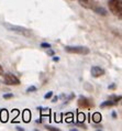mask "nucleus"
Segmentation results:
<instances>
[{
	"label": "nucleus",
	"instance_id": "f257e3e1",
	"mask_svg": "<svg viewBox=\"0 0 122 131\" xmlns=\"http://www.w3.org/2000/svg\"><path fill=\"white\" fill-rule=\"evenodd\" d=\"M3 27L7 28L9 31L13 32V33L23 35V36H28V38H29V36L32 35L31 30H29V29H27V28H23V27H20V25H14V24H10V23L3 22Z\"/></svg>",
	"mask_w": 122,
	"mask_h": 131
},
{
	"label": "nucleus",
	"instance_id": "f03ea898",
	"mask_svg": "<svg viewBox=\"0 0 122 131\" xmlns=\"http://www.w3.org/2000/svg\"><path fill=\"white\" fill-rule=\"evenodd\" d=\"M108 7L111 13H113L119 19L122 18V1L121 0H109Z\"/></svg>",
	"mask_w": 122,
	"mask_h": 131
},
{
	"label": "nucleus",
	"instance_id": "7ed1b4c3",
	"mask_svg": "<svg viewBox=\"0 0 122 131\" xmlns=\"http://www.w3.org/2000/svg\"><path fill=\"white\" fill-rule=\"evenodd\" d=\"M64 50L66 51L67 53L70 54H79V55H87V54L90 53V50H89L87 46H81V45H66Z\"/></svg>",
	"mask_w": 122,
	"mask_h": 131
},
{
	"label": "nucleus",
	"instance_id": "20e7f679",
	"mask_svg": "<svg viewBox=\"0 0 122 131\" xmlns=\"http://www.w3.org/2000/svg\"><path fill=\"white\" fill-rule=\"evenodd\" d=\"M77 105H78V107L81 108V109H91L95 106L94 101H92L90 98L85 97V96H80L79 98H78Z\"/></svg>",
	"mask_w": 122,
	"mask_h": 131
},
{
	"label": "nucleus",
	"instance_id": "39448f33",
	"mask_svg": "<svg viewBox=\"0 0 122 131\" xmlns=\"http://www.w3.org/2000/svg\"><path fill=\"white\" fill-rule=\"evenodd\" d=\"M3 75V82L5 84L9 86H18L20 85V79L17 77L16 75L11 74V73H6V74H2Z\"/></svg>",
	"mask_w": 122,
	"mask_h": 131
},
{
	"label": "nucleus",
	"instance_id": "423d86ee",
	"mask_svg": "<svg viewBox=\"0 0 122 131\" xmlns=\"http://www.w3.org/2000/svg\"><path fill=\"white\" fill-rule=\"evenodd\" d=\"M90 73H91V76L95 78H98V77H101V76L105 75V70L100 66H92L91 70H90Z\"/></svg>",
	"mask_w": 122,
	"mask_h": 131
},
{
	"label": "nucleus",
	"instance_id": "0eeeda50",
	"mask_svg": "<svg viewBox=\"0 0 122 131\" xmlns=\"http://www.w3.org/2000/svg\"><path fill=\"white\" fill-rule=\"evenodd\" d=\"M91 10H92L94 12H96L97 14H100V16H103V17L108 14V12H107V10H106L105 8H103L102 6H100L98 2H97L94 7H92V9H91Z\"/></svg>",
	"mask_w": 122,
	"mask_h": 131
},
{
	"label": "nucleus",
	"instance_id": "6e6552de",
	"mask_svg": "<svg viewBox=\"0 0 122 131\" xmlns=\"http://www.w3.org/2000/svg\"><path fill=\"white\" fill-rule=\"evenodd\" d=\"M116 105H118V103H116V101H113V100H111V99H108V100H106V101H103V103L100 104V108H102V109L110 108V107L116 106Z\"/></svg>",
	"mask_w": 122,
	"mask_h": 131
},
{
	"label": "nucleus",
	"instance_id": "1a4fd4ad",
	"mask_svg": "<svg viewBox=\"0 0 122 131\" xmlns=\"http://www.w3.org/2000/svg\"><path fill=\"white\" fill-rule=\"evenodd\" d=\"M78 2H79V5L81 7H84V8L88 9L89 8V5H90L91 0H78Z\"/></svg>",
	"mask_w": 122,
	"mask_h": 131
},
{
	"label": "nucleus",
	"instance_id": "9d476101",
	"mask_svg": "<svg viewBox=\"0 0 122 131\" xmlns=\"http://www.w3.org/2000/svg\"><path fill=\"white\" fill-rule=\"evenodd\" d=\"M92 120H94V122H100L101 121V115L99 112H95L92 115Z\"/></svg>",
	"mask_w": 122,
	"mask_h": 131
},
{
	"label": "nucleus",
	"instance_id": "9b49d317",
	"mask_svg": "<svg viewBox=\"0 0 122 131\" xmlns=\"http://www.w3.org/2000/svg\"><path fill=\"white\" fill-rule=\"evenodd\" d=\"M23 117H24V120H26V121H29V119L31 118V114H30V112H29L28 110H26V111H24Z\"/></svg>",
	"mask_w": 122,
	"mask_h": 131
},
{
	"label": "nucleus",
	"instance_id": "f8f14e48",
	"mask_svg": "<svg viewBox=\"0 0 122 131\" xmlns=\"http://www.w3.org/2000/svg\"><path fill=\"white\" fill-rule=\"evenodd\" d=\"M36 90H38V88L35 86H30L27 89V93H34V92H36Z\"/></svg>",
	"mask_w": 122,
	"mask_h": 131
},
{
	"label": "nucleus",
	"instance_id": "ddd939ff",
	"mask_svg": "<svg viewBox=\"0 0 122 131\" xmlns=\"http://www.w3.org/2000/svg\"><path fill=\"white\" fill-rule=\"evenodd\" d=\"M11 98H13V94L12 93L5 94V95H3V99H11Z\"/></svg>",
	"mask_w": 122,
	"mask_h": 131
},
{
	"label": "nucleus",
	"instance_id": "4468645a",
	"mask_svg": "<svg viewBox=\"0 0 122 131\" xmlns=\"http://www.w3.org/2000/svg\"><path fill=\"white\" fill-rule=\"evenodd\" d=\"M52 96H53V92H48L47 94H45L44 98H45V99H50V98H51Z\"/></svg>",
	"mask_w": 122,
	"mask_h": 131
},
{
	"label": "nucleus",
	"instance_id": "2eb2a0df",
	"mask_svg": "<svg viewBox=\"0 0 122 131\" xmlns=\"http://www.w3.org/2000/svg\"><path fill=\"white\" fill-rule=\"evenodd\" d=\"M45 128H46V130H52V131H58L59 130V129L54 128V127H51V126H46Z\"/></svg>",
	"mask_w": 122,
	"mask_h": 131
},
{
	"label": "nucleus",
	"instance_id": "dca6fc26",
	"mask_svg": "<svg viewBox=\"0 0 122 131\" xmlns=\"http://www.w3.org/2000/svg\"><path fill=\"white\" fill-rule=\"evenodd\" d=\"M41 48L48 49V48H51V44H50V43H42V44H41Z\"/></svg>",
	"mask_w": 122,
	"mask_h": 131
},
{
	"label": "nucleus",
	"instance_id": "f3484780",
	"mask_svg": "<svg viewBox=\"0 0 122 131\" xmlns=\"http://www.w3.org/2000/svg\"><path fill=\"white\" fill-rule=\"evenodd\" d=\"M1 118H2L3 121H6V120H7V112L6 111H3L1 114Z\"/></svg>",
	"mask_w": 122,
	"mask_h": 131
},
{
	"label": "nucleus",
	"instance_id": "a211bd4d",
	"mask_svg": "<svg viewBox=\"0 0 122 131\" xmlns=\"http://www.w3.org/2000/svg\"><path fill=\"white\" fill-rule=\"evenodd\" d=\"M47 54H48V55H53V54H54V52H53V51L51 50V48L47 49Z\"/></svg>",
	"mask_w": 122,
	"mask_h": 131
},
{
	"label": "nucleus",
	"instance_id": "6ab92c4d",
	"mask_svg": "<svg viewBox=\"0 0 122 131\" xmlns=\"http://www.w3.org/2000/svg\"><path fill=\"white\" fill-rule=\"evenodd\" d=\"M116 84H112V85H110V86H108V88L109 89H116Z\"/></svg>",
	"mask_w": 122,
	"mask_h": 131
},
{
	"label": "nucleus",
	"instance_id": "aec40b11",
	"mask_svg": "<svg viewBox=\"0 0 122 131\" xmlns=\"http://www.w3.org/2000/svg\"><path fill=\"white\" fill-rule=\"evenodd\" d=\"M57 100H58V97L56 96V97H54V98H53V99H52V103H56Z\"/></svg>",
	"mask_w": 122,
	"mask_h": 131
},
{
	"label": "nucleus",
	"instance_id": "412c9836",
	"mask_svg": "<svg viewBox=\"0 0 122 131\" xmlns=\"http://www.w3.org/2000/svg\"><path fill=\"white\" fill-rule=\"evenodd\" d=\"M2 74H3V68H2L1 65H0V76H1Z\"/></svg>",
	"mask_w": 122,
	"mask_h": 131
},
{
	"label": "nucleus",
	"instance_id": "4be33fe9",
	"mask_svg": "<svg viewBox=\"0 0 122 131\" xmlns=\"http://www.w3.org/2000/svg\"><path fill=\"white\" fill-rule=\"evenodd\" d=\"M53 61H54V62H58V61H59V59H58L57 56H54V57H53Z\"/></svg>",
	"mask_w": 122,
	"mask_h": 131
},
{
	"label": "nucleus",
	"instance_id": "5701e85b",
	"mask_svg": "<svg viewBox=\"0 0 122 131\" xmlns=\"http://www.w3.org/2000/svg\"><path fill=\"white\" fill-rule=\"evenodd\" d=\"M112 117H113V118H117V114H116V112H114V111L112 112Z\"/></svg>",
	"mask_w": 122,
	"mask_h": 131
}]
</instances>
